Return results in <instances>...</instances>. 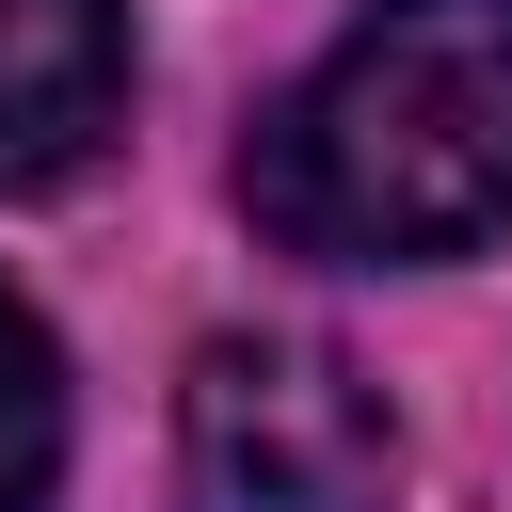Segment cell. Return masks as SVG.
Instances as JSON below:
<instances>
[{
	"label": "cell",
	"mask_w": 512,
	"mask_h": 512,
	"mask_svg": "<svg viewBox=\"0 0 512 512\" xmlns=\"http://www.w3.org/2000/svg\"><path fill=\"white\" fill-rule=\"evenodd\" d=\"M288 256H480L512 224V0H368L256 128Z\"/></svg>",
	"instance_id": "cell-1"
},
{
	"label": "cell",
	"mask_w": 512,
	"mask_h": 512,
	"mask_svg": "<svg viewBox=\"0 0 512 512\" xmlns=\"http://www.w3.org/2000/svg\"><path fill=\"white\" fill-rule=\"evenodd\" d=\"M128 112V16L112 0H0V192H48Z\"/></svg>",
	"instance_id": "cell-3"
},
{
	"label": "cell",
	"mask_w": 512,
	"mask_h": 512,
	"mask_svg": "<svg viewBox=\"0 0 512 512\" xmlns=\"http://www.w3.org/2000/svg\"><path fill=\"white\" fill-rule=\"evenodd\" d=\"M176 512H400V416L320 336H208L176 384Z\"/></svg>",
	"instance_id": "cell-2"
},
{
	"label": "cell",
	"mask_w": 512,
	"mask_h": 512,
	"mask_svg": "<svg viewBox=\"0 0 512 512\" xmlns=\"http://www.w3.org/2000/svg\"><path fill=\"white\" fill-rule=\"evenodd\" d=\"M48 496H64V352L0 288V512H48Z\"/></svg>",
	"instance_id": "cell-4"
}]
</instances>
